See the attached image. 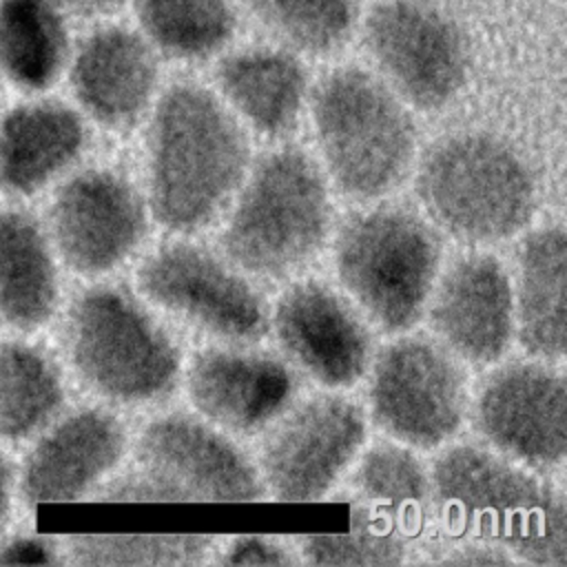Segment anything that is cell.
<instances>
[{"label":"cell","mask_w":567,"mask_h":567,"mask_svg":"<svg viewBox=\"0 0 567 567\" xmlns=\"http://www.w3.org/2000/svg\"><path fill=\"white\" fill-rule=\"evenodd\" d=\"M246 137L226 106L195 84L171 86L148 131L151 210L168 228L206 224L239 184Z\"/></svg>","instance_id":"obj_1"},{"label":"cell","mask_w":567,"mask_h":567,"mask_svg":"<svg viewBox=\"0 0 567 567\" xmlns=\"http://www.w3.org/2000/svg\"><path fill=\"white\" fill-rule=\"evenodd\" d=\"M78 102L106 126H126L148 106L157 84L155 49L133 29L104 24L86 33L69 58Z\"/></svg>","instance_id":"obj_16"},{"label":"cell","mask_w":567,"mask_h":567,"mask_svg":"<svg viewBox=\"0 0 567 567\" xmlns=\"http://www.w3.org/2000/svg\"><path fill=\"white\" fill-rule=\"evenodd\" d=\"M476 414L494 445L527 463L551 465L565 456V383L543 365H512L492 377Z\"/></svg>","instance_id":"obj_14"},{"label":"cell","mask_w":567,"mask_h":567,"mask_svg":"<svg viewBox=\"0 0 567 567\" xmlns=\"http://www.w3.org/2000/svg\"><path fill=\"white\" fill-rule=\"evenodd\" d=\"M436 332L465 359H498L512 337L514 301L507 272L494 257L474 255L443 277L430 310Z\"/></svg>","instance_id":"obj_17"},{"label":"cell","mask_w":567,"mask_h":567,"mask_svg":"<svg viewBox=\"0 0 567 567\" xmlns=\"http://www.w3.org/2000/svg\"><path fill=\"white\" fill-rule=\"evenodd\" d=\"M434 485L441 501L478 534L529 563H565L563 498L529 474L463 445L436 461Z\"/></svg>","instance_id":"obj_5"},{"label":"cell","mask_w":567,"mask_h":567,"mask_svg":"<svg viewBox=\"0 0 567 567\" xmlns=\"http://www.w3.org/2000/svg\"><path fill=\"white\" fill-rule=\"evenodd\" d=\"M315 133L337 184L354 197L394 188L414 159L416 131L401 97L377 75L346 66L312 95Z\"/></svg>","instance_id":"obj_2"},{"label":"cell","mask_w":567,"mask_h":567,"mask_svg":"<svg viewBox=\"0 0 567 567\" xmlns=\"http://www.w3.org/2000/svg\"><path fill=\"white\" fill-rule=\"evenodd\" d=\"M436 270L434 233L399 208L350 219L337 244L341 284L385 330H403L419 319Z\"/></svg>","instance_id":"obj_6"},{"label":"cell","mask_w":567,"mask_h":567,"mask_svg":"<svg viewBox=\"0 0 567 567\" xmlns=\"http://www.w3.org/2000/svg\"><path fill=\"white\" fill-rule=\"evenodd\" d=\"M204 543L195 536H100L82 540L78 558L97 565L193 563L204 551Z\"/></svg>","instance_id":"obj_29"},{"label":"cell","mask_w":567,"mask_h":567,"mask_svg":"<svg viewBox=\"0 0 567 567\" xmlns=\"http://www.w3.org/2000/svg\"><path fill=\"white\" fill-rule=\"evenodd\" d=\"M82 144V120L69 106L20 104L0 117V184L31 193L66 166Z\"/></svg>","instance_id":"obj_20"},{"label":"cell","mask_w":567,"mask_h":567,"mask_svg":"<svg viewBox=\"0 0 567 567\" xmlns=\"http://www.w3.org/2000/svg\"><path fill=\"white\" fill-rule=\"evenodd\" d=\"M365 434L361 410L341 396H319L295 410L264 450V476L279 501L323 496Z\"/></svg>","instance_id":"obj_10"},{"label":"cell","mask_w":567,"mask_h":567,"mask_svg":"<svg viewBox=\"0 0 567 567\" xmlns=\"http://www.w3.org/2000/svg\"><path fill=\"white\" fill-rule=\"evenodd\" d=\"M69 18L55 0H0V73L20 89H47L73 51Z\"/></svg>","instance_id":"obj_22"},{"label":"cell","mask_w":567,"mask_h":567,"mask_svg":"<svg viewBox=\"0 0 567 567\" xmlns=\"http://www.w3.org/2000/svg\"><path fill=\"white\" fill-rule=\"evenodd\" d=\"M248 16L277 42L303 53H330L354 24L352 0H244Z\"/></svg>","instance_id":"obj_27"},{"label":"cell","mask_w":567,"mask_h":567,"mask_svg":"<svg viewBox=\"0 0 567 567\" xmlns=\"http://www.w3.org/2000/svg\"><path fill=\"white\" fill-rule=\"evenodd\" d=\"M370 399L385 432L405 443L432 447L461 425L465 379L441 348L405 339L379 357Z\"/></svg>","instance_id":"obj_9"},{"label":"cell","mask_w":567,"mask_h":567,"mask_svg":"<svg viewBox=\"0 0 567 567\" xmlns=\"http://www.w3.org/2000/svg\"><path fill=\"white\" fill-rule=\"evenodd\" d=\"M306 556L315 565H396L401 543L357 514L350 534H323L306 540Z\"/></svg>","instance_id":"obj_30"},{"label":"cell","mask_w":567,"mask_h":567,"mask_svg":"<svg viewBox=\"0 0 567 567\" xmlns=\"http://www.w3.org/2000/svg\"><path fill=\"white\" fill-rule=\"evenodd\" d=\"M144 474L173 501H252L259 478L246 456L224 436L188 416L153 421L137 445Z\"/></svg>","instance_id":"obj_12"},{"label":"cell","mask_w":567,"mask_h":567,"mask_svg":"<svg viewBox=\"0 0 567 567\" xmlns=\"http://www.w3.org/2000/svg\"><path fill=\"white\" fill-rule=\"evenodd\" d=\"M416 190L439 226L470 241L514 235L527 224L536 202L527 164L487 133H461L432 146Z\"/></svg>","instance_id":"obj_3"},{"label":"cell","mask_w":567,"mask_h":567,"mask_svg":"<svg viewBox=\"0 0 567 567\" xmlns=\"http://www.w3.org/2000/svg\"><path fill=\"white\" fill-rule=\"evenodd\" d=\"M69 337L80 374L106 396L155 399L177 377L175 346L122 292L91 290L78 299Z\"/></svg>","instance_id":"obj_7"},{"label":"cell","mask_w":567,"mask_h":567,"mask_svg":"<svg viewBox=\"0 0 567 567\" xmlns=\"http://www.w3.org/2000/svg\"><path fill=\"white\" fill-rule=\"evenodd\" d=\"M133 11L146 42L177 60L210 58L237 27L233 0H133Z\"/></svg>","instance_id":"obj_25"},{"label":"cell","mask_w":567,"mask_h":567,"mask_svg":"<svg viewBox=\"0 0 567 567\" xmlns=\"http://www.w3.org/2000/svg\"><path fill=\"white\" fill-rule=\"evenodd\" d=\"M328 224V190L315 162L301 151H277L252 171L224 248L252 275L284 277L319 250Z\"/></svg>","instance_id":"obj_4"},{"label":"cell","mask_w":567,"mask_h":567,"mask_svg":"<svg viewBox=\"0 0 567 567\" xmlns=\"http://www.w3.org/2000/svg\"><path fill=\"white\" fill-rule=\"evenodd\" d=\"M188 394L215 423L248 432L268 423L288 403L292 377L268 357L210 350L193 361Z\"/></svg>","instance_id":"obj_18"},{"label":"cell","mask_w":567,"mask_h":567,"mask_svg":"<svg viewBox=\"0 0 567 567\" xmlns=\"http://www.w3.org/2000/svg\"><path fill=\"white\" fill-rule=\"evenodd\" d=\"M111 501H173L171 494L151 476L128 478L109 492Z\"/></svg>","instance_id":"obj_33"},{"label":"cell","mask_w":567,"mask_h":567,"mask_svg":"<svg viewBox=\"0 0 567 567\" xmlns=\"http://www.w3.org/2000/svg\"><path fill=\"white\" fill-rule=\"evenodd\" d=\"M224 97L257 131L281 135L299 117L308 78L301 62L284 49H241L217 66Z\"/></svg>","instance_id":"obj_21"},{"label":"cell","mask_w":567,"mask_h":567,"mask_svg":"<svg viewBox=\"0 0 567 567\" xmlns=\"http://www.w3.org/2000/svg\"><path fill=\"white\" fill-rule=\"evenodd\" d=\"M51 560L49 547L33 538H16L0 549V565H47Z\"/></svg>","instance_id":"obj_32"},{"label":"cell","mask_w":567,"mask_h":567,"mask_svg":"<svg viewBox=\"0 0 567 567\" xmlns=\"http://www.w3.org/2000/svg\"><path fill=\"white\" fill-rule=\"evenodd\" d=\"M122 450L124 432L111 414L78 412L31 452L24 467V494L31 503L71 501L106 474Z\"/></svg>","instance_id":"obj_19"},{"label":"cell","mask_w":567,"mask_h":567,"mask_svg":"<svg viewBox=\"0 0 567 567\" xmlns=\"http://www.w3.org/2000/svg\"><path fill=\"white\" fill-rule=\"evenodd\" d=\"M363 38L385 84L419 109H441L467 80V35L434 0L377 2L365 16Z\"/></svg>","instance_id":"obj_8"},{"label":"cell","mask_w":567,"mask_h":567,"mask_svg":"<svg viewBox=\"0 0 567 567\" xmlns=\"http://www.w3.org/2000/svg\"><path fill=\"white\" fill-rule=\"evenodd\" d=\"M53 228L64 259L75 270L104 272L140 244L146 217L128 182L106 171H89L60 190Z\"/></svg>","instance_id":"obj_13"},{"label":"cell","mask_w":567,"mask_h":567,"mask_svg":"<svg viewBox=\"0 0 567 567\" xmlns=\"http://www.w3.org/2000/svg\"><path fill=\"white\" fill-rule=\"evenodd\" d=\"M7 503H9V474L4 463L0 461V518L7 512Z\"/></svg>","instance_id":"obj_35"},{"label":"cell","mask_w":567,"mask_h":567,"mask_svg":"<svg viewBox=\"0 0 567 567\" xmlns=\"http://www.w3.org/2000/svg\"><path fill=\"white\" fill-rule=\"evenodd\" d=\"M290 558L261 538H241L221 558L224 565H284Z\"/></svg>","instance_id":"obj_31"},{"label":"cell","mask_w":567,"mask_h":567,"mask_svg":"<svg viewBox=\"0 0 567 567\" xmlns=\"http://www.w3.org/2000/svg\"><path fill=\"white\" fill-rule=\"evenodd\" d=\"M55 306V270L40 228L20 213L0 215V312L16 326L47 321Z\"/></svg>","instance_id":"obj_24"},{"label":"cell","mask_w":567,"mask_h":567,"mask_svg":"<svg viewBox=\"0 0 567 567\" xmlns=\"http://www.w3.org/2000/svg\"><path fill=\"white\" fill-rule=\"evenodd\" d=\"M137 277L148 299L221 337L255 339L266 328L257 292L202 248L168 246L148 257Z\"/></svg>","instance_id":"obj_11"},{"label":"cell","mask_w":567,"mask_h":567,"mask_svg":"<svg viewBox=\"0 0 567 567\" xmlns=\"http://www.w3.org/2000/svg\"><path fill=\"white\" fill-rule=\"evenodd\" d=\"M284 350L317 381L350 385L368 368L370 339L354 312L317 281L290 288L275 308Z\"/></svg>","instance_id":"obj_15"},{"label":"cell","mask_w":567,"mask_h":567,"mask_svg":"<svg viewBox=\"0 0 567 567\" xmlns=\"http://www.w3.org/2000/svg\"><path fill=\"white\" fill-rule=\"evenodd\" d=\"M62 385L53 365L22 343L0 346V436L20 439L60 405Z\"/></svg>","instance_id":"obj_26"},{"label":"cell","mask_w":567,"mask_h":567,"mask_svg":"<svg viewBox=\"0 0 567 567\" xmlns=\"http://www.w3.org/2000/svg\"><path fill=\"white\" fill-rule=\"evenodd\" d=\"M359 489L392 507H414L427 492L425 472L419 461L401 447L379 445L370 450L357 472Z\"/></svg>","instance_id":"obj_28"},{"label":"cell","mask_w":567,"mask_h":567,"mask_svg":"<svg viewBox=\"0 0 567 567\" xmlns=\"http://www.w3.org/2000/svg\"><path fill=\"white\" fill-rule=\"evenodd\" d=\"M69 16H80V18H95V16H106L115 11L122 0H55Z\"/></svg>","instance_id":"obj_34"},{"label":"cell","mask_w":567,"mask_h":567,"mask_svg":"<svg viewBox=\"0 0 567 567\" xmlns=\"http://www.w3.org/2000/svg\"><path fill=\"white\" fill-rule=\"evenodd\" d=\"M565 233L543 228L520 250L518 339L532 354L558 359L565 350Z\"/></svg>","instance_id":"obj_23"}]
</instances>
